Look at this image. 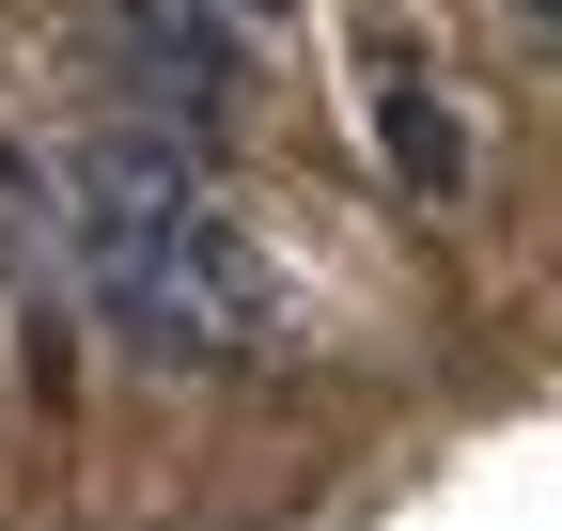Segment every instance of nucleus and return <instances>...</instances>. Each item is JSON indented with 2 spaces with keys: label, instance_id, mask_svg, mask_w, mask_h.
Here are the masks:
<instances>
[{
  "label": "nucleus",
  "instance_id": "f257e3e1",
  "mask_svg": "<svg viewBox=\"0 0 562 531\" xmlns=\"http://www.w3.org/2000/svg\"><path fill=\"white\" fill-rule=\"evenodd\" d=\"M63 250H79V297L125 360H235L266 328V282H250V235L203 204V188L172 157H79V188H63Z\"/></svg>",
  "mask_w": 562,
  "mask_h": 531
},
{
  "label": "nucleus",
  "instance_id": "f03ea898",
  "mask_svg": "<svg viewBox=\"0 0 562 531\" xmlns=\"http://www.w3.org/2000/svg\"><path fill=\"white\" fill-rule=\"evenodd\" d=\"M110 63L140 94H172L188 125H235L250 94V16L235 0H110Z\"/></svg>",
  "mask_w": 562,
  "mask_h": 531
},
{
  "label": "nucleus",
  "instance_id": "7ed1b4c3",
  "mask_svg": "<svg viewBox=\"0 0 562 531\" xmlns=\"http://www.w3.org/2000/svg\"><path fill=\"white\" fill-rule=\"evenodd\" d=\"M375 142H391V172L422 188V204L469 188V125H453V94L422 79V63H375Z\"/></svg>",
  "mask_w": 562,
  "mask_h": 531
},
{
  "label": "nucleus",
  "instance_id": "20e7f679",
  "mask_svg": "<svg viewBox=\"0 0 562 531\" xmlns=\"http://www.w3.org/2000/svg\"><path fill=\"white\" fill-rule=\"evenodd\" d=\"M235 16H297V0H235Z\"/></svg>",
  "mask_w": 562,
  "mask_h": 531
},
{
  "label": "nucleus",
  "instance_id": "39448f33",
  "mask_svg": "<svg viewBox=\"0 0 562 531\" xmlns=\"http://www.w3.org/2000/svg\"><path fill=\"white\" fill-rule=\"evenodd\" d=\"M531 16H547V32H562V0H531Z\"/></svg>",
  "mask_w": 562,
  "mask_h": 531
}]
</instances>
